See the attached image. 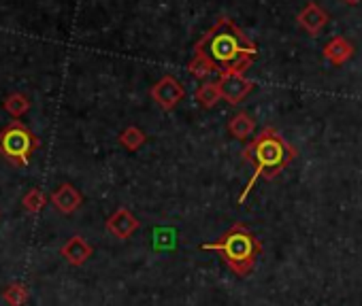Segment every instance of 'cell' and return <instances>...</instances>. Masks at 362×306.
<instances>
[{
	"label": "cell",
	"mask_w": 362,
	"mask_h": 306,
	"mask_svg": "<svg viewBox=\"0 0 362 306\" xmlns=\"http://www.w3.org/2000/svg\"><path fill=\"white\" fill-rule=\"evenodd\" d=\"M194 54L209 60L220 75H245L258 54V47L230 18H220L194 45Z\"/></svg>",
	"instance_id": "1"
},
{
	"label": "cell",
	"mask_w": 362,
	"mask_h": 306,
	"mask_svg": "<svg viewBox=\"0 0 362 306\" xmlns=\"http://www.w3.org/2000/svg\"><path fill=\"white\" fill-rule=\"evenodd\" d=\"M296 158V149L275 130V128H264L254 140L243 149V160L254 166V175L247 181L243 194L239 196V204H243L254 190L258 179H275L288 164Z\"/></svg>",
	"instance_id": "2"
},
{
	"label": "cell",
	"mask_w": 362,
	"mask_h": 306,
	"mask_svg": "<svg viewBox=\"0 0 362 306\" xmlns=\"http://www.w3.org/2000/svg\"><path fill=\"white\" fill-rule=\"evenodd\" d=\"M201 249L216 251L224 259V264L241 279L252 274V270L258 262V255L262 253L260 240L243 224H235L218 240L205 243V245H201Z\"/></svg>",
	"instance_id": "3"
},
{
	"label": "cell",
	"mask_w": 362,
	"mask_h": 306,
	"mask_svg": "<svg viewBox=\"0 0 362 306\" xmlns=\"http://www.w3.org/2000/svg\"><path fill=\"white\" fill-rule=\"evenodd\" d=\"M39 147V136L20 119H13L0 130V158L13 166H28Z\"/></svg>",
	"instance_id": "4"
},
{
	"label": "cell",
	"mask_w": 362,
	"mask_h": 306,
	"mask_svg": "<svg viewBox=\"0 0 362 306\" xmlns=\"http://www.w3.org/2000/svg\"><path fill=\"white\" fill-rule=\"evenodd\" d=\"M149 96H151V100H153L160 109L173 111L181 100H184L186 90H184V85H181L173 75H164L160 81H156V85H151Z\"/></svg>",
	"instance_id": "5"
},
{
	"label": "cell",
	"mask_w": 362,
	"mask_h": 306,
	"mask_svg": "<svg viewBox=\"0 0 362 306\" xmlns=\"http://www.w3.org/2000/svg\"><path fill=\"white\" fill-rule=\"evenodd\" d=\"M218 87H220V96L237 106L241 100H245V96L254 90V81H250L245 75H237V73H228V75H220L218 79Z\"/></svg>",
	"instance_id": "6"
},
{
	"label": "cell",
	"mask_w": 362,
	"mask_h": 306,
	"mask_svg": "<svg viewBox=\"0 0 362 306\" xmlns=\"http://www.w3.org/2000/svg\"><path fill=\"white\" fill-rule=\"evenodd\" d=\"M105 226H107V230H109L115 238H119V240H128V238H130L139 228H141V221L132 215V211H130V209L119 207L117 211H113V213L107 217Z\"/></svg>",
	"instance_id": "7"
},
{
	"label": "cell",
	"mask_w": 362,
	"mask_h": 306,
	"mask_svg": "<svg viewBox=\"0 0 362 306\" xmlns=\"http://www.w3.org/2000/svg\"><path fill=\"white\" fill-rule=\"evenodd\" d=\"M49 200H52V204H54L62 215H71V213H75V211L81 207L83 196L79 194V190H77L75 185L62 183V185L56 188V192L49 196Z\"/></svg>",
	"instance_id": "8"
},
{
	"label": "cell",
	"mask_w": 362,
	"mask_h": 306,
	"mask_svg": "<svg viewBox=\"0 0 362 306\" xmlns=\"http://www.w3.org/2000/svg\"><path fill=\"white\" fill-rule=\"evenodd\" d=\"M94 249L92 245L81 236V234H75L73 238H69L62 247H60V255L71 264V266H83L90 257H92Z\"/></svg>",
	"instance_id": "9"
},
{
	"label": "cell",
	"mask_w": 362,
	"mask_h": 306,
	"mask_svg": "<svg viewBox=\"0 0 362 306\" xmlns=\"http://www.w3.org/2000/svg\"><path fill=\"white\" fill-rule=\"evenodd\" d=\"M296 20H298V26H300L307 35L315 37V35L328 24V13H326L320 5L309 3V5L298 13Z\"/></svg>",
	"instance_id": "10"
},
{
	"label": "cell",
	"mask_w": 362,
	"mask_h": 306,
	"mask_svg": "<svg viewBox=\"0 0 362 306\" xmlns=\"http://www.w3.org/2000/svg\"><path fill=\"white\" fill-rule=\"evenodd\" d=\"M351 56H354V47H351V43H349L347 39H343V37L330 39V41L326 43V47H324V58H326L330 64H334V66H343Z\"/></svg>",
	"instance_id": "11"
},
{
	"label": "cell",
	"mask_w": 362,
	"mask_h": 306,
	"mask_svg": "<svg viewBox=\"0 0 362 306\" xmlns=\"http://www.w3.org/2000/svg\"><path fill=\"white\" fill-rule=\"evenodd\" d=\"M254 130H256V121H254V117H252L250 113H245V111L235 113V115L228 119V132H230V136H235V138H239V140L250 138V136L254 134Z\"/></svg>",
	"instance_id": "12"
},
{
	"label": "cell",
	"mask_w": 362,
	"mask_h": 306,
	"mask_svg": "<svg viewBox=\"0 0 362 306\" xmlns=\"http://www.w3.org/2000/svg\"><path fill=\"white\" fill-rule=\"evenodd\" d=\"M194 98H197V102H199L203 109H214V106L222 100V96H220V87H218V81H207V83L199 85V90H197Z\"/></svg>",
	"instance_id": "13"
},
{
	"label": "cell",
	"mask_w": 362,
	"mask_h": 306,
	"mask_svg": "<svg viewBox=\"0 0 362 306\" xmlns=\"http://www.w3.org/2000/svg\"><path fill=\"white\" fill-rule=\"evenodd\" d=\"M3 106H5V111H7L11 117L20 119L22 115H26V113L30 111V98H28L26 94L13 92V94H9V96L5 98Z\"/></svg>",
	"instance_id": "14"
},
{
	"label": "cell",
	"mask_w": 362,
	"mask_h": 306,
	"mask_svg": "<svg viewBox=\"0 0 362 306\" xmlns=\"http://www.w3.org/2000/svg\"><path fill=\"white\" fill-rule=\"evenodd\" d=\"M147 142V136L141 128L136 126H128L122 134H119V145L126 147L128 151H139L143 145Z\"/></svg>",
	"instance_id": "15"
},
{
	"label": "cell",
	"mask_w": 362,
	"mask_h": 306,
	"mask_svg": "<svg viewBox=\"0 0 362 306\" xmlns=\"http://www.w3.org/2000/svg\"><path fill=\"white\" fill-rule=\"evenodd\" d=\"M47 196H45V192L43 190H39V188H33V190H28L26 194H24V198H22V204H24V209L30 213V215H37V213H41L45 207H47Z\"/></svg>",
	"instance_id": "16"
},
{
	"label": "cell",
	"mask_w": 362,
	"mask_h": 306,
	"mask_svg": "<svg viewBox=\"0 0 362 306\" xmlns=\"http://www.w3.org/2000/svg\"><path fill=\"white\" fill-rule=\"evenodd\" d=\"M3 298H5V302H7L9 306H24V304L30 300V291H28V287L22 285V283H11V285L5 287Z\"/></svg>",
	"instance_id": "17"
},
{
	"label": "cell",
	"mask_w": 362,
	"mask_h": 306,
	"mask_svg": "<svg viewBox=\"0 0 362 306\" xmlns=\"http://www.w3.org/2000/svg\"><path fill=\"white\" fill-rule=\"evenodd\" d=\"M188 73H190V75H194L197 79H207L209 75H214V73H216V68L211 66V62H209V60H205L203 56L194 54V58L188 62Z\"/></svg>",
	"instance_id": "18"
},
{
	"label": "cell",
	"mask_w": 362,
	"mask_h": 306,
	"mask_svg": "<svg viewBox=\"0 0 362 306\" xmlns=\"http://www.w3.org/2000/svg\"><path fill=\"white\" fill-rule=\"evenodd\" d=\"M345 3H347V5H358L360 0H345Z\"/></svg>",
	"instance_id": "19"
}]
</instances>
